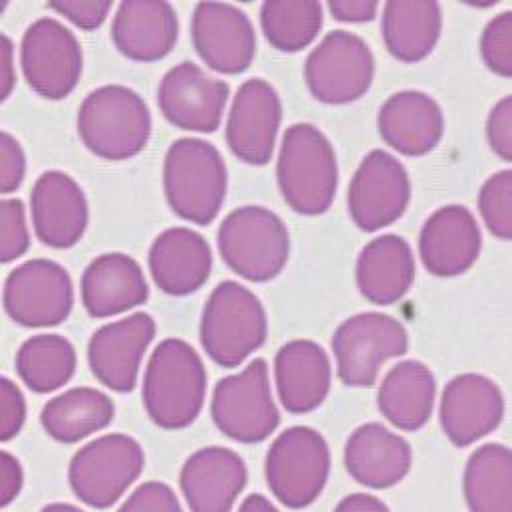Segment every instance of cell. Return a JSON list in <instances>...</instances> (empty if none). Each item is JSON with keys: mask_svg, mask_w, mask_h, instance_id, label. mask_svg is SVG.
<instances>
[{"mask_svg": "<svg viewBox=\"0 0 512 512\" xmlns=\"http://www.w3.org/2000/svg\"><path fill=\"white\" fill-rule=\"evenodd\" d=\"M14 46L12 40L2 34L0 36V100H6L14 90Z\"/></svg>", "mask_w": 512, "mask_h": 512, "instance_id": "cell-46", "label": "cell"}, {"mask_svg": "<svg viewBox=\"0 0 512 512\" xmlns=\"http://www.w3.org/2000/svg\"><path fill=\"white\" fill-rule=\"evenodd\" d=\"M266 334V312L249 288L225 280L213 290L201 318V344L217 366H241L266 342Z\"/></svg>", "mask_w": 512, "mask_h": 512, "instance_id": "cell-5", "label": "cell"}, {"mask_svg": "<svg viewBox=\"0 0 512 512\" xmlns=\"http://www.w3.org/2000/svg\"><path fill=\"white\" fill-rule=\"evenodd\" d=\"M114 415V401L106 393L94 387H74L50 399L42 409L40 421L52 439L74 445L106 429Z\"/></svg>", "mask_w": 512, "mask_h": 512, "instance_id": "cell-32", "label": "cell"}, {"mask_svg": "<svg viewBox=\"0 0 512 512\" xmlns=\"http://www.w3.org/2000/svg\"><path fill=\"white\" fill-rule=\"evenodd\" d=\"M78 133L94 155L106 161H126L145 149L151 135V114L133 90L104 86L82 102Z\"/></svg>", "mask_w": 512, "mask_h": 512, "instance_id": "cell-4", "label": "cell"}, {"mask_svg": "<svg viewBox=\"0 0 512 512\" xmlns=\"http://www.w3.org/2000/svg\"><path fill=\"white\" fill-rule=\"evenodd\" d=\"M330 475L326 439L310 427L286 429L266 453V483L286 509L310 507Z\"/></svg>", "mask_w": 512, "mask_h": 512, "instance_id": "cell-7", "label": "cell"}, {"mask_svg": "<svg viewBox=\"0 0 512 512\" xmlns=\"http://www.w3.org/2000/svg\"><path fill=\"white\" fill-rule=\"evenodd\" d=\"M2 302L6 314L20 326H58L74 306L72 278L58 262L28 260L8 274Z\"/></svg>", "mask_w": 512, "mask_h": 512, "instance_id": "cell-13", "label": "cell"}, {"mask_svg": "<svg viewBox=\"0 0 512 512\" xmlns=\"http://www.w3.org/2000/svg\"><path fill=\"white\" fill-rule=\"evenodd\" d=\"M374 72L370 46L352 32L334 30L310 52L304 80L318 102L342 106L360 100L370 90Z\"/></svg>", "mask_w": 512, "mask_h": 512, "instance_id": "cell-9", "label": "cell"}, {"mask_svg": "<svg viewBox=\"0 0 512 512\" xmlns=\"http://www.w3.org/2000/svg\"><path fill=\"white\" fill-rule=\"evenodd\" d=\"M282 122L276 90L264 80L245 82L233 102L227 122V145L241 161L266 165L272 159Z\"/></svg>", "mask_w": 512, "mask_h": 512, "instance_id": "cell-20", "label": "cell"}, {"mask_svg": "<svg viewBox=\"0 0 512 512\" xmlns=\"http://www.w3.org/2000/svg\"><path fill=\"white\" fill-rule=\"evenodd\" d=\"M276 177L292 211L308 217L326 213L338 191V161L328 137L310 124L286 129Z\"/></svg>", "mask_w": 512, "mask_h": 512, "instance_id": "cell-3", "label": "cell"}, {"mask_svg": "<svg viewBox=\"0 0 512 512\" xmlns=\"http://www.w3.org/2000/svg\"><path fill=\"white\" fill-rule=\"evenodd\" d=\"M247 477L241 455L225 447H207L187 459L179 483L191 511L223 512L235 507Z\"/></svg>", "mask_w": 512, "mask_h": 512, "instance_id": "cell-22", "label": "cell"}, {"mask_svg": "<svg viewBox=\"0 0 512 512\" xmlns=\"http://www.w3.org/2000/svg\"><path fill=\"white\" fill-rule=\"evenodd\" d=\"M124 512L137 511H181V505L175 493L163 483H145L141 485L128 501L122 505Z\"/></svg>", "mask_w": 512, "mask_h": 512, "instance_id": "cell-42", "label": "cell"}, {"mask_svg": "<svg viewBox=\"0 0 512 512\" xmlns=\"http://www.w3.org/2000/svg\"><path fill=\"white\" fill-rule=\"evenodd\" d=\"M378 128L385 143L407 157L433 151L445 129L443 112L437 102L415 90L393 94L380 110Z\"/></svg>", "mask_w": 512, "mask_h": 512, "instance_id": "cell-28", "label": "cell"}, {"mask_svg": "<svg viewBox=\"0 0 512 512\" xmlns=\"http://www.w3.org/2000/svg\"><path fill=\"white\" fill-rule=\"evenodd\" d=\"M338 511H387V505L384 501L372 497V495H364V493H356L348 499H344L340 505H338Z\"/></svg>", "mask_w": 512, "mask_h": 512, "instance_id": "cell-47", "label": "cell"}, {"mask_svg": "<svg viewBox=\"0 0 512 512\" xmlns=\"http://www.w3.org/2000/svg\"><path fill=\"white\" fill-rule=\"evenodd\" d=\"M479 211L487 229L501 241H512V171L495 173L479 193Z\"/></svg>", "mask_w": 512, "mask_h": 512, "instance_id": "cell-36", "label": "cell"}, {"mask_svg": "<svg viewBox=\"0 0 512 512\" xmlns=\"http://www.w3.org/2000/svg\"><path fill=\"white\" fill-rule=\"evenodd\" d=\"M435 391V378L425 364L401 362L385 374L378 391V407L393 427L419 431L433 413Z\"/></svg>", "mask_w": 512, "mask_h": 512, "instance_id": "cell-30", "label": "cell"}, {"mask_svg": "<svg viewBox=\"0 0 512 512\" xmlns=\"http://www.w3.org/2000/svg\"><path fill=\"white\" fill-rule=\"evenodd\" d=\"M30 247L24 205L20 199H4L0 205V258L12 262Z\"/></svg>", "mask_w": 512, "mask_h": 512, "instance_id": "cell-38", "label": "cell"}, {"mask_svg": "<svg viewBox=\"0 0 512 512\" xmlns=\"http://www.w3.org/2000/svg\"><path fill=\"white\" fill-rule=\"evenodd\" d=\"M149 272L165 294L187 296L211 276V247L199 233L175 227L163 231L149 249Z\"/></svg>", "mask_w": 512, "mask_h": 512, "instance_id": "cell-24", "label": "cell"}, {"mask_svg": "<svg viewBox=\"0 0 512 512\" xmlns=\"http://www.w3.org/2000/svg\"><path fill=\"white\" fill-rule=\"evenodd\" d=\"M409 338L399 320L364 312L346 320L332 338L338 378L350 387H372L387 360L407 354Z\"/></svg>", "mask_w": 512, "mask_h": 512, "instance_id": "cell-10", "label": "cell"}, {"mask_svg": "<svg viewBox=\"0 0 512 512\" xmlns=\"http://www.w3.org/2000/svg\"><path fill=\"white\" fill-rule=\"evenodd\" d=\"M260 24L276 50L300 52L320 34L324 10L314 0H268L260 8Z\"/></svg>", "mask_w": 512, "mask_h": 512, "instance_id": "cell-35", "label": "cell"}, {"mask_svg": "<svg viewBox=\"0 0 512 512\" xmlns=\"http://www.w3.org/2000/svg\"><path fill=\"white\" fill-rule=\"evenodd\" d=\"M149 286L141 266L128 255L98 256L82 274V304L92 318H110L145 304Z\"/></svg>", "mask_w": 512, "mask_h": 512, "instance_id": "cell-27", "label": "cell"}, {"mask_svg": "<svg viewBox=\"0 0 512 512\" xmlns=\"http://www.w3.org/2000/svg\"><path fill=\"white\" fill-rule=\"evenodd\" d=\"M512 14L503 12L493 18L481 36V54L491 72L511 78L512 76Z\"/></svg>", "mask_w": 512, "mask_h": 512, "instance_id": "cell-37", "label": "cell"}, {"mask_svg": "<svg viewBox=\"0 0 512 512\" xmlns=\"http://www.w3.org/2000/svg\"><path fill=\"white\" fill-rule=\"evenodd\" d=\"M177 38V12L169 2L161 0L122 2L112 24L116 48L135 62L163 60L175 48Z\"/></svg>", "mask_w": 512, "mask_h": 512, "instance_id": "cell-23", "label": "cell"}, {"mask_svg": "<svg viewBox=\"0 0 512 512\" xmlns=\"http://www.w3.org/2000/svg\"><path fill=\"white\" fill-rule=\"evenodd\" d=\"M505 415L499 385L479 374L453 378L441 399V427L455 447H469L493 433Z\"/></svg>", "mask_w": 512, "mask_h": 512, "instance_id": "cell-17", "label": "cell"}, {"mask_svg": "<svg viewBox=\"0 0 512 512\" xmlns=\"http://www.w3.org/2000/svg\"><path fill=\"white\" fill-rule=\"evenodd\" d=\"M191 36L201 60L219 74H241L255 60V26L233 4L199 2L193 12Z\"/></svg>", "mask_w": 512, "mask_h": 512, "instance_id": "cell-15", "label": "cell"}, {"mask_svg": "<svg viewBox=\"0 0 512 512\" xmlns=\"http://www.w3.org/2000/svg\"><path fill=\"white\" fill-rule=\"evenodd\" d=\"M145 465L141 445L122 433L104 435L82 447L68 471L74 495L92 509L114 507L139 479Z\"/></svg>", "mask_w": 512, "mask_h": 512, "instance_id": "cell-8", "label": "cell"}, {"mask_svg": "<svg viewBox=\"0 0 512 512\" xmlns=\"http://www.w3.org/2000/svg\"><path fill=\"white\" fill-rule=\"evenodd\" d=\"M163 189L177 217L201 227L211 225L227 197L223 155L203 139H177L165 155Z\"/></svg>", "mask_w": 512, "mask_h": 512, "instance_id": "cell-2", "label": "cell"}, {"mask_svg": "<svg viewBox=\"0 0 512 512\" xmlns=\"http://www.w3.org/2000/svg\"><path fill=\"white\" fill-rule=\"evenodd\" d=\"M207 370L193 346L163 340L149 358L143 378V405L151 421L167 431L189 427L201 413Z\"/></svg>", "mask_w": 512, "mask_h": 512, "instance_id": "cell-1", "label": "cell"}, {"mask_svg": "<svg viewBox=\"0 0 512 512\" xmlns=\"http://www.w3.org/2000/svg\"><path fill=\"white\" fill-rule=\"evenodd\" d=\"M491 149L503 159L512 161V98H503L491 112L487 122Z\"/></svg>", "mask_w": 512, "mask_h": 512, "instance_id": "cell-43", "label": "cell"}, {"mask_svg": "<svg viewBox=\"0 0 512 512\" xmlns=\"http://www.w3.org/2000/svg\"><path fill=\"white\" fill-rule=\"evenodd\" d=\"M483 237L473 213L461 205L435 211L421 229L419 255L425 268L441 278L467 272L481 255Z\"/></svg>", "mask_w": 512, "mask_h": 512, "instance_id": "cell-21", "label": "cell"}, {"mask_svg": "<svg viewBox=\"0 0 512 512\" xmlns=\"http://www.w3.org/2000/svg\"><path fill=\"white\" fill-rule=\"evenodd\" d=\"M443 28V14L437 2L405 0L387 2L382 18L384 42L393 58L415 64L427 58Z\"/></svg>", "mask_w": 512, "mask_h": 512, "instance_id": "cell-31", "label": "cell"}, {"mask_svg": "<svg viewBox=\"0 0 512 512\" xmlns=\"http://www.w3.org/2000/svg\"><path fill=\"white\" fill-rule=\"evenodd\" d=\"M241 511H276V507H274L268 499H264L262 495H251V497L241 505Z\"/></svg>", "mask_w": 512, "mask_h": 512, "instance_id": "cell-48", "label": "cell"}, {"mask_svg": "<svg viewBox=\"0 0 512 512\" xmlns=\"http://www.w3.org/2000/svg\"><path fill=\"white\" fill-rule=\"evenodd\" d=\"M26 419V403L14 382L8 378L0 380V439H14Z\"/></svg>", "mask_w": 512, "mask_h": 512, "instance_id": "cell-39", "label": "cell"}, {"mask_svg": "<svg viewBox=\"0 0 512 512\" xmlns=\"http://www.w3.org/2000/svg\"><path fill=\"white\" fill-rule=\"evenodd\" d=\"M74 346L58 334H40L22 344L16 372L34 393H50L68 384L76 372Z\"/></svg>", "mask_w": 512, "mask_h": 512, "instance_id": "cell-34", "label": "cell"}, {"mask_svg": "<svg viewBox=\"0 0 512 512\" xmlns=\"http://www.w3.org/2000/svg\"><path fill=\"white\" fill-rule=\"evenodd\" d=\"M20 64L28 86L38 96L64 100L82 78V46L62 22L40 18L24 32Z\"/></svg>", "mask_w": 512, "mask_h": 512, "instance_id": "cell-12", "label": "cell"}, {"mask_svg": "<svg viewBox=\"0 0 512 512\" xmlns=\"http://www.w3.org/2000/svg\"><path fill=\"white\" fill-rule=\"evenodd\" d=\"M26 173V161H24V151L20 143L10 135L2 133L0 135V187L2 193H14L24 179Z\"/></svg>", "mask_w": 512, "mask_h": 512, "instance_id": "cell-40", "label": "cell"}, {"mask_svg": "<svg viewBox=\"0 0 512 512\" xmlns=\"http://www.w3.org/2000/svg\"><path fill=\"white\" fill-rule=\"evenodd\" d=\"M44 511H78L74 505H48Z\"/></svg>", "mask_w": 512, "mask_h": 512, "instance_id": "cell-49", "label": "cell"}, {"mask_svg": "<svg viewBox=\"0 0 512 512\" xmlns=\"http://www.w3.org/2000/svg\"><path fill=\"white\" fill-rule=\"evenodd\" d=\"M211 415L219 431L233 441L255 445L268 439L280 423L270 393L268 364L258 358L245 372L215 385Z\"/></svg>", "mask_w": 512, "mask_h": 512, "instance_id": "cell-11", "label": "cell"}, {"mask_svg": "<svg viewBox=\"0 0 512 512\" xmlns=\"http://www.w3.org/2000/svg\"><path fill=\"white\" fill-rule=\"evenodd\" d=\"M511 449L499 443L479 447L463 475L467 507L479 512H509L512 509Z\"/></svg>", "mask_w": 512, "mask_h": 512, "instance_id": "cell-33", "label": "cell"}, {"mask_svg": "<svg viewBox=\"0 0 512 512\" xmlns=\"http://www.w3.org/2000/svg\"><path fill=\"white\" fill-rule=\"evenodd\" d=\"M155 330V320L145 312L100 328L88 344V362L98 382L120 393L131 391Z\"/></svg>", "mask_w": 512, "mask_h": 512, "instance_id": "cell-18", "label": "cell"}, {"mask_svg": "<svg viewBox=\"0 0 512 512\" xmlns=\"http://www.w3.org/2000/svg\"><path fill=\"white\" fill-rule=\"evenodd\" d=\"M409 199L411 183L405 167L387 151L376 149L368 153L350 183L348 209L362 231L376 233L405 213Z\"/></svg>", "mask_w": 512, "mask_h": 512, "instance_id": "cell-14", "label": "cell"}, {"mask_svg": "<svg viewBox=\"0 0 512 512\" xmlns=\"http://www.w3.org/2000/svg\"><path fill=\"white\" fill-rule=\"evenodd\" d=\"M219 253L227 266L251 280L276 278L290 256V233L282 219L264 207H241L221 225Z\"/></svg>", "mask_w": 512, "mask_h": 512, "instance_id": "cell-6", "label": "cell"}, {"mask_svg": "<svg viewBox=\"0 0 512 512\" xmlns=\"http://www.w3.org/2000/svg\"><path fill=\"white\" fill-rule=\"evenodd\" d=\"M229 84L209 78L197 64L171 68L157 90V104L169 124L185 131H217L229 100Z\"/></svg>", "mask_w": 512, "mask_h": 512, "instance_id": "cell-16", "label": "cell"}, {"mask_svg": "<svg viewBox=\"0 0 512 512\" xmlns=\"http://www.w3.org/2000/svg\"><path fill=\"white\" fill-rule=\"evenodd\" d=\"M330 12L336 20L340 22H370L378 14V2L374 0H360V2H350V0H332Z\"/></svg>", "mask_w": 512, "mask_h": 512, "instance_id": "cell-45", "label": "cell"}, {"mask_svg": "<svg viewBox=\"0 0 512 512\" xmlns=\"http://www.w3.org/2000/svg\"><path fill=\"white\" fill-rule=\"evenodd\" d=\"M50 8L84 30H96L104 24L112 10V2H78V0H54Z\"/></svg>", "mask_w": 512, "mask_h": 512, "instance_id": "cell-41", "label": "cell"}, {"mask_svg": "<svg viewBox=\"0 0 512 512\" xmlns=\"http://www.w3.org/2000/svg\"><path fill=\"white\" fill-rule=\"evenodd\" d=\"M274 378L284 409L292 415H304L318 409L328 397L332 366L316 342L292 340L276 354Z\"/></svg>", "mask_w": 512, "mask_h": 512, "instance_id": "cell-25", "label": "cell"}, {"mask_svg": "<svg viewBox=\"0 0 512 512\" xmlns=\"http://www.w3.org/2000/svg\"><path fill=\"white\" fill-rule=\"evenodd\" d=\"M22 489V467L10 453L0 455V507H8Z\"/></svg>", "mask_w": 512, "mask_h": 512, "instance_id": "cell-44", "label": "cell"}, {"mask_svg": "<svg viewBox=\"0 0 512 512\" xmlns=\"http://www.w3.org/2000/svg\"><path fill=\"white\" fill-rule=\"evenodd\" d=\"M356 280L372 304H395L415 280V256L409 243L397 235H384L368 243L358 258Z\"/></svg>", "mask_w": 512, "mask_h": 512, "instance_id": "cell-29", "label": "cell"}, {"mask_svg": "<svg viewBox=\"0 0 512 512\" xmlns=\"http://www.w3.org/2000/svg\"><path fill=\"white\" fill-rule=\"evenodd\" d=\"M32 225L38 241L52 249L78 245L88 227V201L82 187L62 171H46L30 195Z\"/></svg>", "mask_w": 512, "mask_h": 512, "instance_id": "cell-19", "label": "cell"}, {"mask_svg": "<svg viewBox=\"0 0 512 512\" xmlns=\"http://www.w3.org/2000/svg\"><path fill=\"white\" fill-rule=\"evenodd\" d=\"M344 461L356 483L370 489H389L407 477L411 447L382 423H366L350 435Z\"/></svg>", "mask_w": 512, "mask_h": 512, "instance_id": "cell-26", "label": "cell"}]
</instances>
